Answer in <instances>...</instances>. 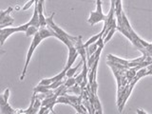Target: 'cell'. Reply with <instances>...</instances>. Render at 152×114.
<instances>
[{
  "label": "cell",
  "mask_w": 152,
  "mask_h": 114,
  "mask_svg": "<svg viewBox=\"0 0 152 114\" xmlns=\"http://www.w3.org/2000/svg\"><path fill=\"white\" fill-rule=\"evenodd\" d=\"M49 37H56V33L53 30H51L50 28L49 27H44V28H40L38 32L36 34L33 36L32 38V41L31 43V46H30V49H28V52H27V56H26V62H25V65H24V68H23V71H22V74L20 76V81H23L26 77V73H27V70H28V64H30L31 59L32 57L33 52H34L35 49L40 45V43L46 39V38H49Z\"/></svg>",
  "instance_id": "obj_1"
},
{
  "label": "cell",
  "mask_w": 152,
  "mask_h": 114,
  "mask_svg": "<svg viewBox=\"0 0 152 114\" xmlns=\"http://www.w3.org/2000/svg\"><path fill=\"white\" fill-rule=\"evenodd\" d=\"M55 12H53L51 14L50 17L47 18V25L49 28H50L51 30H53L56 33V38L59 39L61 42H63L64 44L69 48L71 46H74L76 41L78 40V37L76 36H72V35H69L68 32L65 31L64 30H62L60 27H58L56 24L53 22V16H54Z\"/></svg>",
  "instance_id": "obj_2"
},
{
  "label": "cell",
  "mask_w": 152,
  "mask_h": 114,
  "mask_svg": "<svg viewBox=\"0 0 152 114\" xmlns=\"http://www.w3.org/2000/svg\"><path fill=\"white\" fill-rule=\"evenodd\" d=\"M30 23L27 22L26 24H23L21 26L18 27H7V28H3L0 30V45L3 46L4 43L6 42V40L11 36L12 34L15 32H25L27 31V28H28Z\"/></svg>",
  "instance_id": "obj_3"
},
{
  "label": "cell",
  "mask_w": 152,
  "mask_h": 114,
  "mask_svg": "<svg viewBox=\"0 0 152 114\" xmlns=\"http://www.w3.org/2000/svg\"><path fill=\"white\" fill-rule=\"evenodd\" d=\"M107 18V14L103 12L102 8V0H96V10L90 12L88 22L91 26L95 25L99 22H104Z\"/></svg>",
  "instance_id": "obj_4"
},
{
  "label": "cell",
  "mask_w": 152,
  "mask_h": 114,
  "mask_svg": "<svg viewBox=\"0 0 152 114\" xmlns=\"http://www.w3.org/2000/svg\"><path fill=\"white\" fill-rule=\"evenodd\" d=\"M69 50V57H68V62H66V64L65 66V69L68 70L69 68L72 66V65L74 64V62L76 60V58L78 57L79 55V52L77 51V49H76L75 45L74 46H71L69 48H68Z\"/></svg>",
  "instance_id": "obj_5"
},
{
  "label": "cell",
  "mask_w": 152,
  "mask_h": 114,
  "mask_svg": "<svg viewBox=\"0 0 152 114\" xmlns=\"http://www.w3.org/2000/svg\"><path fill=\"white\" fill-rule=\"evenodd\" d=\"M0 113L1 114H15L17 110L13 109L9 104L8 102H5L4 100L0 99Z\"/></svg>",
  "instance_id": "obj_6"
},
{
  "label": "cell",
  "mask_w": 152,
  "mask_h": 114,
  "mask_svg": "<svg viewBox=\"0 0 152 114\" xmlns=\"http://www.w3.org/2000/svg\"><path fill=\"white\" fill-rule=\"evenodd\" d=\"M38 14H39V21H40V28L47 27V18L44 15V4L38 2Z\"/></svg>",
  "instance_id": "obj_7"
},
{
  "label": "cell",
  "mask_w": 152,
  "mask_h": 114,
  "mask_svg": "<svg viewBox=\"0 0 152 114\" xmlns=\"http://www.w3.org/2000/svg\"><path fill=\"white\" fill-rule=\"evenodd\" d=\"M53 91V89L49 88V87L47 86H41V85H37L36 87L33 88V93L37 94V93H44V94H48Z\"/></svg>",
  "instance_id": "obj_8"
},
{
  "label": "cell",
  "mask_w": 152,
  "mask_h": 114,
  "mask_svg": "<svg viewBox=\"0 0 152 114\" xmlns=\"http://www.w3.org/2000/svg\"><path fill=\"white\" fill-rule=\"evenodd\" d=\"M13 18L10 15H6L4 18L0 19V28H6V27H10L12 26L13 24Z\"/></svg>",
  "instance_id": "obj_9"
},
{
  "label": "cell",
  "mask_w": 152,
  "mask_h": 114,
  "mask_svg": "<svg viewBox=\"0 0 152 114\" xmlns=\"http://www.w3.org/2000/svg\"><path fill=\"white\" fill-rule=\"evenodd\" d=\"M107 60H110V61H113V62H116V63L122 64V65L126 66H127V68H128V63H129V60L119 58V57L114 56L113 54H108L107 55Z\"/></svg>",
  "instance_id": "obj_10"
},
{
  "label": "cell",
  "mask_w": 152,
  "mask_h": 114,
  "mask_svg": "<svg viewBox=\"0 0 152 114\" xmlns=\"http://www.w3.org/2000/svg\"><path fill=\"white\" fill-rule=\"evenodd\" d=\"M66 93H72L75 95H82L83 93V89L81 88V86L78 84H75L73 87L69 88L66 89Z\"/></svg>",
  "instance_id": "obj_11"
},
{
  "label": "cell",
  "mask_w": 152,
  "mask_h": 114,
  "mask_svg": "<svg viewBox=\"0 0 152 114\" xmlns=\"http://www.w3.org/2000/svg\"><path fill=\"white\" fill-rule=\"evenodd\" d=\"M137 71L135 68H128L126 69V79L128 81V83L131 82V81L133 80V78L135 77L136 74H137Z\"/></svg>",
  "instance_id": "obj_12"
},
{
  "label": "cell",
  "mask_w": 152,
  "mask_h": 114,
  "mask_svg": "<svg viewBox=\"0 0 152 114\" xmlns=\"http://www.w3.org/2000/svg\"><path fill=\"white\" fill-rule=\"evenodd\" d=\"M82 64H83V61H81L77 66H74V68H72V66H71V68H69L68 70H66V78H69V77H73L74 74L76 73V71L78 70V69L80 68L81 65H82Z\"/></svg>",
  "instance_id": "obj_13"
},
{
  "label": "cell",
  "mask_w": 152,
  "mask_h": 114,
  "mask_svg": "<svg viewBox=\"0 0 152 114\" xmlns=\"http://www.w3.org/2000/svg\"><path fill=\"white\" fill-rule=\"evenodd\" d=\"M103 35L101 34V33H98V34H96V35H93V36H91L89 38V39L87 41V42H85L84 43V46H85V48H88V46H90L91 44H93V43H96L100 38H101Z\"/></svg>",
  "instance_id": "obj_14"
},
{
  "label": "cell",
  "mask_w": 152,
  "mask_h": 114,
  "mask_svg": "<svg viewBox=\"0 0 152 114\" xmlns=\"http://www.w3.org/2000/svg\"><path fill=\"white\" fill-rule=\"evenodd\" d=\"M39 31V28L35 26H28V28H27V31H25L26 33V36L27 37H30V36H34L36 33Z\"/></svg>",
  "instance_id": "obj_15"
},
{
  "label": "cell",
  "mask_w": 152,
  "mask_h": 114,
  "mask_svg": "<svg viewBox=\"0 0 152 114\" xmlns=\"http://www.w3.org/2000/svg\"><path fill=\"white\" fill-rule=\"evenodd\" d=\"M56 104H69L71 106V102L69 101V97L66 95H61V96H58L56 99Z\"/></svg>",
  "instance_id": "obj_16"
},
{
  "label": "cell",
  "mask_w": 152,
  "mask_h": 114,
  "mask_svg": "<svg viewBox=\"0 0 152 114\" xmlns=\"http://www.w3.org/2000/svg\"><path fill=\"white\" fill-rule=\"evenodd\" d=\"M41 107H42V100L39 99V98H38V97L36 96L34 104H33V107H32V114H35V113H38V112H39Z\"/></svg>",
  "instance_id": "obj_17"
},
{
  "label": "cell",
  "mask_w": 152,
  "mask_h": 114,
  "mask_svg": "<svg viewBox=\"0 0 152 114\" xmlns=\"http://www.w3.org/2000/svg\"><path fill=\"white\" fill-rule=\"evenodd\" d=\"M98 45L96 44V43H93V44H91L90 46H88V48H86V50H87V56H90L91 54H93L94 52H96L97 50H98Z\"/></svg>",
  "instance_id": "obj_18"
},
{
  "label": "cell",
  "mask_w": 152,
  "mask_h": 114,
  "mask_svg": "<svg viewBox=\"0 0 152 114\" xmlns=\"http://www.w3.org/2000/svg\"><path fill=\"white\" fill-rule=\"evenodd\" d=\"M117 31V26L115 27H113L112 28H110V31H109L107 32V34L106 35V37L104 38V44H107V42L110 41V39L112 38V36L114 35V33H115V31Z\"/></svg>",
  "instance_id": "obj_19"
},
{
  "label": "cell",
  "mask_w": 152,
  "mask_h": 114,
  "mask_svg": "<svg viewBox=\"0 0 152 114\" xmlns=\"http://www.w3.org/2000/svg\"><path fill=\"white\" fill-rule=\"evenodd\" d=\"M75 84H77L76 83V79L74 78V77H69L68 79H66V81H65V86L66 88H71V87H73V86L75 85Z\"/></svg>",
  "instance_id": "obj_20"
},
{
  "label": "cell",
  "mask_w": 152,
  "mask_h": 114,
  "mask_svg": "<svg viewBox=\"0 0 152 114\" xmlns=\"http://www.w3.org/2000/svg\"><path fill=\"white\" fill-rule=\"evenodd\" d=\"M12 11H13V8H12V6H9L6 11H2L1 12H0V19L4 18L6 15H9V14L11 13Z\"/></svg>",
  "instance_id": "obj_21"
},
{
  "label": "cell",
  "mask_w": 152,
  "mask_h": 114,
  "mask_svg": "<svg viewBox=\"0 0 152 114\" xmlns=\"http://www.w3.org/2000/svg\"><path fill=\"white\" fill-rule=\"evenodd\" d=\"M34 4H35V0H28V1L23 6L22 10L23 11H27V10H28L32 5H34Z\"/></svg>",
  "instance_id": "obj_22"
},
{
  "label": "cell",
  "mask_w": 152,
  "mask_h": 114,
  "mask_svg": "<svg viewBox=\"0 0 152 114\" xmlns=\"http://www.w3.org/2000/svg\"><path fill=\"white\" fill-rule=\"evenodd\" d=\"M50 84H51L50 79V78H47V79H42L38 85H41V86H47V87H48V86H50Z\"/></svg>",
  "instance_id": "obj_23"
},
{
  "label": "cell",
  "mask_w": 152,
  "mask_h": 114,
  "mask_svg": "<svg viewBox=\"0 0 152 114\" xmlns=\"http://www.w3.org/2000/svg\"><path fill=\"white\" fill-rule=\"evenodd\" d=\"M146 69H147V75H152V63L146 66Z\"/></svg>",
  "instance_id": "obj_24"
},
{
  "label": "cell",
  "mask_w": 152,
  "mask_h": 114,
  "mask_svg": "<svg viewBox=\"0 0 152 114\" xmlns=\"http://www.w3.org/2000/svg\"><path fill=\"white\" fill-rule=\"evenodd\" d=\"M137 114H147V112L142 110V109H137Z\"/></svg>",
  "instance_id": "obj_25"
},
{
  "label": "cell",
  "mask_w": 152,
  "mask_h": 114,
  "mask_svg": "<svg viewBox=\"0 0 152 114\" xmlns=\"http://www.w3.org/2000/svg\"><path fill=\"white\" fill-rule=\"evenodd\" d=\"M39 2H41V3H43V4H44V2H45V0H39Z\"/></svg>",
  "instance_id": "obj_26"
},
{
  "label": "cell",
  "mask_w": 152,
  "mask_h": 114,
  "mask_svg": "<svg viewBox=\"0 0 152 114\" xmlns=\"http://www.w3.org/2000/svg\"><path fill=\"white\" fill-rule=\"evenodd\" d=\"M38 2H39V0H35V4H38Z\"/></svg>",
  "instance_id": "obj_27"
},
{
  "label": "cell",
  "mask_w": 152,
  "mask_h": 114,
  "mask_svg": "<svg viewBox=\"0 0 152 114\" xmlns=\"http://www.w3.org/2000/svg\"><path fill=\"white\" fill-rule=\"evenodd\" d=\"M150 57H151V59H152V54H151V55H150Z\"/></svg>",
  "instance_id": "obj_28"
}]
</instances>
